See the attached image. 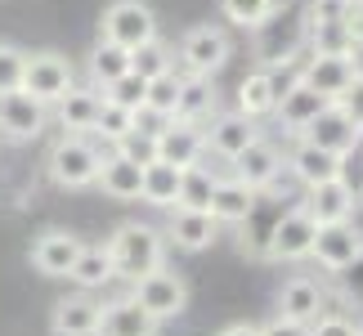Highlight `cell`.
I'll list each match as a JSON object with an SVG mask.
<instances>
[{
	"label": "cell",
	"instance_id": "obj_1",
	"mask_svg": "<svg viewBox=\"0 0 363 336\" xmlns=\"http://www.w3.org/2000/svg\"><path fill=\"white\" fill-rule=\"evenodd\" d=\"M108 256H113V274L135 283V278L162 269L166 237L152 229V224H121L113 233V242H108Z\"/></svg>",
	"mask_w": 363,
	"mask_h": 336
},
{
	"label": "cell",
	"instance_id": "obj_2",
	"mask_svg": "<svg viewBox=\"0 0 363 336\" xmlns=\"http://www.w3.org/2000/svg\"><path fill=\"white\" fill-rule=\"evenodd\" d=\"M50 179L59 189H90L99 179V166H104V152L90 144L86 135H63L59 144L50 148Z\"/></svg>",
	"mask_w": 363,
	"mask_h": 336
},
{
	"label": "cell",
	"instance_id": "obj_3",
	"mask_svg": "<svg viewBox=\"0 0 363 336\" xmlns=\"http://www.w3.org/2000/svg\"><path fill=\"white\" fill-rule=\"evenodd\" d=\"M72 86H77L72 59H63V54H54V50H45V54H27L23 86H18V90H27L32 99H40V103L50 108V103H59Z\"/></svg>",
	"mask_w": 363,
	"mask_h": 336
},
{
	"label": "cell",
	"instance_id": "obj_4",
	"mask_svg": "<svg viewBox=\"0 0 363 336\" xmlns=\"http://www.w3.org/2000/svg\"><path fill=\"white\" fill-rule=\"evenodd\" d=\"M229 54H233L229 32H225V27H211V23L193 27V32H184V40H179V63H184L189 77L220 72V67L229 63Z\"/></svg>",
	"mask_w": 363,
	"mask_h": 336
},
{
	"label": "cell",
	"instance_id": "obj_5",
	"mask_svg": "<svg viewBox=\"0 0 363 336\" xmlns=\"http://www.w3.org/2000/svg\"><path fill=\"white\" fill-rule=\"evenodd\" d=\"M130 296L144 305L157 323H162V318H179V314L189 310V287H184V278L171 274V269H152L144 278H135Z\"/></svg>",
	"mask_w": 363,
	"mask_h": 336
},
{
	"label": "cell",
	"instance_id": "obj_6",
	"mask_svg": "<svg viewBox=\"0 0 363 336\" xmlns=\"http://www.w3.org/2000/svg\"><path fill=\"white\" fill-rule=\"evenodd\" d=\"M310 256L323 264V269H332V274L350 269L354 260H363V229H359V224H350V220L318 224V229H314V247H310Z\"/></svg>",
	"mask_w": 363,
	"mask_h": 336
},
{
	"label": "cell",
	"instance_id": "obj_7",
	"mask_svg": "<svg viewBox=\"0 0 363 336\" xmlns=\"http://www.w3.org/2000/svg\"><path fill=\"white\" fill-rule=\"evenodd\" d=\"M104 36L125 50H139L144 40L157 36V18H152V9L144 0H113L104 9Z\"/></svg>",
	"mask_w": 363,
	"mask_h": 336
},
{
	"label": "cell",
	"instance_id": "obj_8",
	"mask_svg": "<svg viewBox=\"0 0 363 336\" xmlns=\"http://www.w3.org/2000/svg\"><path fill=\"white\" fill-rule=\"evenodd\" d=\"M301 139H310V144H318V148H328V152H337V157H350V152L359 148V139H363V130L345 117V108L332 99V103H323V112L301 130Z\"/></svg>",
	"mask_w": 363,
	"mask_h": 336
},
{
	"label": "cell",
	"instance_id": "obj_9",
	"mask_svg": "<svg viewBox=\"0 0 363 336\" xmlns=\"http://www.w3.org/2000/svg\"><path fill=\"white\" fill-rule=\"evenodd\" d=\"M50 121V108L32 99L27 90H9L0 94V130H5L9 139H36L40 130H45Z\"/></svg>",
	"mask_w": 363,
	"mask_h": 336
},
{
	"label": "cell",
	"instance_id": "obj_10",
	"mask_svg": "<svg viewBox=\"0 0 363 336\" xmlns=\"http://www.w3.org/2000/svg\"><path fill=\"white\" fill-rule=\"evenodd\" d=\"M206 152V139H202V125L193 121H166L157 130V162H171L179 171H189V166H198Z\"/></svg>",
	"mask_w": 363,
	"mask_h": 336
},
{
	"label": "cell",
	"instance_id": "obj_11",
	"mask_svg": "<svg viewBox=\"0 0 363 336\" xmlns=\"http://www.w3.org/2000/svg\"><path fill=\"white\" fill-rule=\"evenodd\" d=\"M278 171H283V152H278V144H269V139H251V144L233 157V179H242L247 189H269Z\"/></svg>",
	"mask_w": 363,
	"mask_h": 336
},
{
	"label": "cell",
	"instance_id": "obj_12",
	"mask_svg": "<svg viewBox=\"0 0 363 336\" xmlns=\"http://www.w3.org/2000/svg\"><path fill=\"white\" fill-rule=\"evenodd\" d=\"M314 229L318 224L305 215V206H291V211L274 224V233H269V256L274 260H305L310 247H314Z\"/></svg>",
	"mask_w": 363,
	"mask_h": 336
},
{
	"label": "cell",
	"instance_id": "obj_13",
	"mask_svg": "<svg viewBox=\"0 0 363 336\" xmlns=\"http://www.w3.org/2000/svg\"><path fill=\"white\" fill-rule=\"evenodd\" d=\"M81 247L86 242H81L77 233H63V229L40 233L36 247H32V269L45 274V278H67V269H72L77 256H81Z\"/></svg>",
	"mask_w": 363,
	"mask_h": 336
},
{
	"label": "cell",
	"instance_id": "obj_14",
	"mask_svg": "<svg viewBox=\"0 0 363 336\" xmlns=\"http://www.w3.org/2000/svg\"><path fill=\"white\" fill-rule=\"evenodd\" d=\"M283 166H287L291 175H296V184H305V189H314V184H323V179L345 175V157H337V152H328V148L310 144V139H301Z\"/></svg>",
	"mask_w": 363,
	"mask_h": 336
},
{
	"label": "cell",
	"instance_id": "obj_15",
	"mask_svg": "<svg viewBox=\"0 0 363 336\" xmlns=\"http://www.w3.org/2000/svg\"><path fill=\"white\" fill-rule=\"evenodd\" d=\"M301 81L310 90H318L323 99H341V94L354 86V72H350V59H345V54H310L305 67H301Z\"/></svg>",
	"mask_w": 363,
	"mask_h": 336
},
{
	"label": "cell",
	"instance_id": "obj_16",
	"mask_svg": "<svg viewBox=\"0 0 363 336\" xmlns=\"http://www.w3.org/2000/svg\"><path fill=\"white\" fill-rule=\"evenodd\" d=\"M323 103H332V99H323V94H318V90H310V86H305V81L296 77V81H291V86H283V90H278L274 117L283 121L291 135H301L305 125H310V121L318 117V112H323Z\"/></svg>",
	"mask_w": 363,
	"mask_h": 336
},
{
	"label": "cell",
	"instance_id": "obj_17",
	"mask_svg": "<svg viewBox=\"0 0 363 336\" xmlns=\"http://www.w3.org/2000/svg\"><path fill=\"white\" fill-rule=\"evenodd\" d=\"M305 215H310L314 224L350 220V215H354V189H350V179L337 175V179L314 184V189H310V202H305Z\"/></svg>",
	"mask_w": 363,
	"mask_h": 336
},
{
	"label": "cell",
	"instance_id": "obj_18",
	"mask_svg": "<svg viewBox=\"0 0 363 336\" xmlns=\"http://www.w3.org/2000/svg\"><path fill=\"white\" fill-rule=\"evenodd\" d=\"M166 237H171L179 251H206L220 237V220L211 211H184V206H171Z\"/></svg>",
	"mask_w": 363,
	"mask_h": 336
},
{
	"label": "cell",
	"instance_id": "obj_19",
	"mask_svg": "<svg viewBox=\"0 0 363 336\" xmlns=\"http://www.w3.org/2000/svg\"><path fill=\"white\" fill-rule=\"evenodd\" d=\"M206 121H211V130H202V139H206V148H211V152H220V157H238V152L251 144V139H256L260 130H256V121H251V117H242V112L238 108H233V112H220V117H206Z\"/></svg>",
	"mask_w": 363,
	"mask_h": 336
},
{
	"label": "cell",
	"instance_id": "obj_20",
	"mask_svg": "<svg viewBox=\"0 0 363 336\" xmlns=\"http://www.w3.org/2000/svg\"><path fill=\"white\" fill-rule=\"evenodd\" d=\"M99 314L104 305L90 296H63L50 314V332L54 336H99Z\"/></svg>",
	"mask_w": 363,
	"mask_h": 336
},
{
	"label": "cell",
	"instance_id": "obj_21",
	"mask_svg": "<svg viewBox=\"0 0 363 336\" xmlns=\"http://www.w3.org/2000/svg\"><path fill=\"white\" fill-rule=\"evenodd\" d=\"M99 103H104V90L99 86H72L59 103V125L67 135H90L94 130V117H99Z\"/></svg>",
	"mask_w": 363,
	"mask_h": 336
},
{
	"label": "cell",
	"instance_id": "obj_22",
	"mask_svg": "<svg viewBox=\"0 0 363 336\" xmlns=\"http://www.w3.org/2000/svg\"><path fill=\"white\" fill-rule=\"evenodd\" d=\"M152 332H157V318L135 296L104 305V314H99V336H152Z\"/></svg>",
	"mask_w": 363,
	"mask_h": 336
},
{
	"label": "cell",
	"instance_id": "obj_23",
	"mask_svg": "<svg viewBox=\"0 0 363 336\" xmlns=\"http://www.w3.org/2000/svg\"><path fill=\"white\" fill-rule=\"evenodd\" d=\"M220 224H242L256 211V189H247L242 179H216V193H211V206H206Z\"/></svg>",
	"mask_w": 363,
	"mask_h": 336
},
{
	"label": "cell",
	"instance_id": "obj_24",
	"mask_svg": "<svg viewBox=\"0 0 363 336\" xmlns=\"http://www.w3.org/2000/svg\"><path fill=\"white\" fill-rule=\"evenodd\" d=\"M94 184H99L108 198H117V202H135V198H139V189H144V166L125 162L121 152H108Z\"/></svg>",
	"mask_w": 363,
	"mask_h": 336
},
{
	"label": "cell",
	"instance_id": "obj_25",
	"mask_svg": "<svg viewBox=\"0 0 363 336\" xmlns=\"http://www.w3.org/2000/svg\"><path fill=\"white\" fill-rule=\"evenodd\" d=\"M318 310H323V287L314 278H287L278 291V314L296 318V323H314Z\"/></svg>",
	"mask_w": 363,
	"mask_h": 336
},
{
	"label": "cell",
	"instance_id": "obj_26",
	"mask_svg": "<svg viewBox=\"0 0 363 336\" xmlns=\"http://www.w3.org/2000/svg\"><path fill=\"white\" fill-rule=\"evenodd\" d=\"M278 77L269 72V67H260V72H247L242 77V86H238V112L242 117H269L274 112V103H278Z\"/></svg>",
	"mask_w": 363,
	"mask_h": 336
},
{
	"label": "cell",
	"instance_id": "obj_27",
	"mask_svg": "<svg viewBox=\"0 0 363 336\" xmlns=\"http://www.w3.org/2000/svg\"><path fill=\"white\" fill-rule=\"evenodd\" d=\"M179 179H184L179 166H171V162H148L144 166V189H139V198H144L148 206L171 211V206L179 202Z\"/></svg>",
	"mask_w": 363,
	"mask_h": 336
},
{
	"label": "cell",
	"instance_id": "obj_28",
	"mask_svg": "<svg viewBox=\"0 0 363 336\" xmlns=\"http://www.w3.org/2000/svg\"><path fill=\"white\" fill-rule=\"evenodd\" d=\"M206 117H216V90H211V77H184V81H179L175 121H193V125H202Z\"/></svg>",
	"mask_w": 363,
	"mask_h": 336
},
{
	"label": "cell",
	"instance_id": "obj_29",
	"mask_svg": "<svg viewBox=\"0 0 363 336\" xmlns=\"http://www.w3.org/2000/svg\"><path fill=\"white\" fill-rule=\"evenodd\" d=\"M125 72H130V50L117 45V40H108V36H99V45L90 50V81L104 90Z\"/></svg>",
	"mask_w": 363,
	"mask_h": 336
},
{
	"label": "cell",
	"instance_id": "obj_30",
	"mask_svg": "<svg viewBox=\"0 0 363 336\" xmlns=\"http://www.w3.org/2000/svg\"><path fill=\"white\" fill-rule=\"evenodd\" d=\"M67 278L81 287V291H94V287H104V283H113V256H108V247H81V256L77 264L67 269Z\"/></svg>",
	"mask_w": 363,
	"mask_h": 336
},
{
	"label": "cell",
	"instance_id": "obj_31",
	"mask_svg": "<svg viewBox=\"0 0 363 336\" xmlns=\"http://www.w3.org/2000/svg\"><path fill=\"white\" fill-rule=\"evenodd\" d=\"M216 179L206 166H189L184 179H179V202L175 206H184V211H206L211 206V193H216Z\"/></svg>",
	"mask_w": 363,
	"mask_h": 336
},
{
	"label": "cell",
	"instance_id": "obj_32",
	"mask_svg": "<svg viewBox=\"0 0 363 336\" xmlns=\"http://www.w3.org/2000/svg\"><path fill=\"white\" fill-rule=\"evenodd\" d=\"M179 81H184V77H179L175 67H171V72H162V77H152L148 81V94H144V108L171 121L175 117V103H179Z\"/></svg>",
	"mask_w": 363,
	"mask_h": 336
},
{
	"label": "cell",
	"instance_id": "obj_33",
	"mask_svg": "<svg viewBox=\"0 0 363 336\" xmlns=\"http://www.w3.org/2000/svg\"><path fill=\"white\" fill-rule=\"evenodd\" d=\"M171 59H175V54L166 50L157 36H152V40H144L139 50H130V72L144 77V81H152V77H162V72H171V67H175Z\"/></svg>",
	"mask_w": 363,
	"mask_h": 336
},
{
	"label": "cell",
	"instance_id": "obj_34",
	"mask_svg": "<svg viewBox=\"0 0 363 336\" xmlns=\"http://www.w3.org/2000/svg\"><path fill=\"white\" fill-rule=\"evenodd\" d=\"M220 9L238 27H264L278 13V0H220Z\"/></svg>",
	"mask_w": 363,
	"mask_h": 336
},
{
	"label": "cell",
	"instance_id": "obj_35",
	"mask_svg": "<svg viewBox=\"0 0 363 336\" xmlns=\"http://www.w3.org/2000/svg\"><path fill=\"white\" fill-rule=\"evenodd\" d=\"M130 125H135V112H130V108H121V103H113V99H104L90 135H99V139H108V144H117V139L130 130Z\"/></svg>",
	"mask_w": 363,
	"mask_h": 336
},
{
	"label": "cell",
	"instance_id": "obj_36",
	"mask_svg": "<svg viewBox=\"0 0 363 336\" xmlns=\"http://www.w3.org/2000/svg\"><path fill=\"white\" fill-rule=\"evenodd\" d=\"M125 162H135V166H148V162H157V135L152 130H139V125H130L117 144H113Z\"/></svg>",
	"mask_w": 363,
	"mask_h": 336
},
{
	"label": "cell",
	"instance_id": "obj_37",
	"mask_svg": "<svg viewBox=\"0 0 363 336\" xmlns=\"http://www.w3.org/2000/svg\"><path fill=\"white\" fill-rule=\"evenodd\" d=\"M310 36H314V54H350V36H345V23L341 18L310 23Z\"/></svg>",
	"mask_w": 363,
	"mask_h": 336
},
{
	"label": "cell",
	"instance_id": "obj_38",
	"mask_svg": "<svg viewBox=\"0 0 363 336\" xmlns=\"http://www.w3.org/2000/svg\"><path fill=\"white\" fill-rule=\"evenodd\" d=\"M144 94H148V81H144V77H135V72H125V77L113 81V86H104V99H113V103L130 108V112L144 108Z\"/></svg>",
	"mask_w": 363,
	"mask_h": 336
},
{
	"label": "cell",
	"instance_id": "obj_39",
	"mask_svg": "<svg viewBox=\"0 0 363 336\" xmlns=\"http://www.w3.org/2000/svg\"><path fill=\"white\" fill-rule=\"evenodd\" d=\"M23 67H27V54L18 45H9V40H0V94L23 86Z\"/></svg>",
	"mask_w": 363,
	"mask_h": 336
},
{
	"label": "cell",
	"instance_id": "obj_40",
	"mask_svg": "<svg viewBox=\"0 0 363 336\" xmlns=\"http://www.w3.org/2000/svg\"><path fill=\"white\" fill-rule=\"evenodd\" d=\"M310 336H354V323L341 314H318L310 323Z\"/></svg>",
	"mask_w": 363,
	"mask_h": 336
},
{
	"label": "cell",
	"instance_id": "obj_41",
	"mask_svg": "<svg viewBox=\"0 0 363 336\" xmlns=\"http://www.w3.org/2000/svg\"><path fill=\"white\" fill-rule=\"evenodd\" d=\"M341 108H345V117H350L354 125H359V130H363V81H354V86L350 90H345L341 94V99H337Z\"/></svg>",
	"mask_w": 363,
	"mask_h": 336
},
{
	"label": "cell",
	"instance_id": "obj_42",
	"mask_svg": "<svg viewBox=\"0 0 363 336\" xmlns=\"http://www.w3.org/2000/svg\"><path fill=\"white\" fill-rule=\"evenodd\" d=\"M341 23H345V36H350V45H363V5H345V13H341Z\"/></svg>",
	"mask_w": 363,
	"mask_h": 336
},
{
	"label": "cell",
	"instance_id": "obj_43",
	"mask_svg": "<svg viewBox=\"0 0 363 336\" xmlns=\"http://www.w3.org/2000/svg\"><path fill=\"white\" fill-rule=\"evenodd\" d=\"M260 336H310V323H296V318H283V314H278L269 327H260Z\"/></svg>",
	"mask_w": 363,
	"mask_h": 336
},
{
	"label": "cell",
	"instance_id": "obj_44",
	"mask_svg": "<svg viewBox=\"0 0 363 336\" xmlns=\"http://www.w3.org/2000/svg\"><path fill=\"white\" fill-rule=\"evenodd\" d=\"M345 59H350V72H354V81H363V45H350V54H345Z\"/></svg>",
	"mask_w": 363,
	"mask_h": 336
},
{
	"label": "cell",
	"instance_id": "obj_45",
	"mask_svg": "<svg viewBox=\"0 0 363 336\" xmlns=\"http://www.w3.org/2000/svg\"><path fill=\"white\" fill-rule=\"evenodd\" d=\"M220 336H260V327L256 323H233V327H225Z\"/></svg>",
	"mask_w": 363,
	"mask_h": 336
},
{
	"label": "cell",
	"instance_id": "obj_46",
	"mask_svg": "<svg viewBox=\"0 0 363 336\" xmlns=\"http://www.w3.org/2000/svg\"><path fill=\"white\" fill-rule=\"evenodd\" d=\"M354 202H359V206H363V184H359V193H354Z\"/></svg>",
	"mask_w": 363,
	"mask_h": 336
},
{
	"label": "cell",
	"instance_id": "obj_47",
	"mask_svg": "<svg viewBox=\"0 0 363 336\" xmlns=\"http://www.w3.org/2000/svg\"><path fill=\"white\" fill-rule=\"evenodd\" d=\"M354 336H363V327H354Z\"/></svg>",
	"mask_w": 363,
	"mask_h": 336
}]
</instances>
